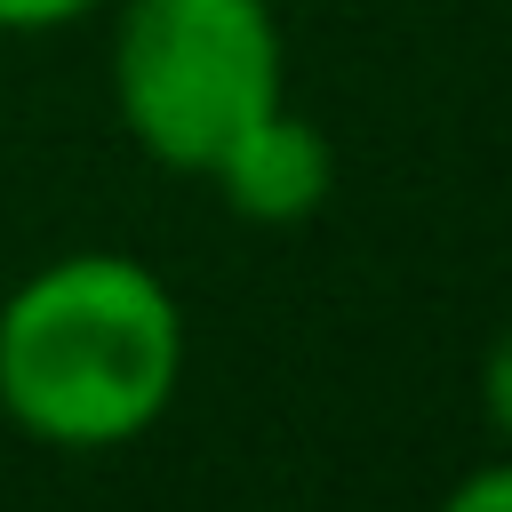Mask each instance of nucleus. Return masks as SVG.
<instances>
[{
	"instance_id": "nucleus-1",
	"label": "nucleus",
	"mask_w": 512,
	"mask_h": 512,
	"mask_svg": "<svg viewBox=\"0 0 512 512\" xmlns=\"http://www.w3.org/2000/svg\"><path fill=\"white\" fill-rule=\"evenodd\" d=\"M184 384V312L136 256L80 248L0 304V416L48 448H128Z\"/></svg>"
},
{
	"instance_id": "nucleus-2",
	"label": "nucleus",
	"mask_w": 512,
	"mask_h": 512,
	"mask_svg": "<svg viewBox=\"0 0 512 512\" xmlns=\"http://www.w3.org/2000/svg\"><path fill=\"white\" fill-rule=\"evenodd\" d=\"M280 64L272 0H128L112 32V104L160 168L208 176L288 104Z\"/></svg>"
},
{
	"instance_id": "nucleus-3",
	"label": "nucleus",
	"mask_w": 512,
	"mask_h": 512,
	"mask_svg": "<svg viewBox=\"0 0 512 512\" xmlns=\"http://www.w3.org/2000/svg\"><path fill=\"white\" fill-rule=\"evenodd\" d=\"M208 176H216V192H224V208L240 224H304V216H320V200L336 184V152H328V136L304 112L280 104Z\"/></svg>"
},
{
	"instance_id": "nucleus-4",
	"label": "nucleus",
	"mask_w": 512,
	"mask_h": 512,
	"mask_svg": "<svg viewBox=\"0 0 512 512\" xmlns=\"http://www.w3.org/2000/svg\"><path fill=\"white\" fill-rule=\"evenodd\" d=\"M480 416H488V432L512 448V328L488 344V360H480Z\"/></svg>"
},
{
	"instance_id": "nucleus-5",
	"label": "nucleus",
	"mask_w": 512,
	"mask_h": 512,
	"mask_svg": "<svg viewBox=\"0 0 512 512\" xmlns=\"http://www.w3.org/2000/svg\"><path fill=\"white\" fill-rule=\"evenodd\" d=\"M440 512H512V456H504V464L464 472V480L440 496Z\"/></svg>"
},
{
	"instance_id": "nucleus-6",
	"label": "nucleus",
	"mask_w": 512,
	"mask_h": 512,
	"mask_svg": "<svg viewBox=\"0 0 512 512\" xmlns=\"http://www.w3.org/2000/svg\"><path fill=\"white\" fill-rule=\"evenodd\" d=\"M96 0H0V32H56L72 16H88Z\"/></svg>"
}]
</instances>
